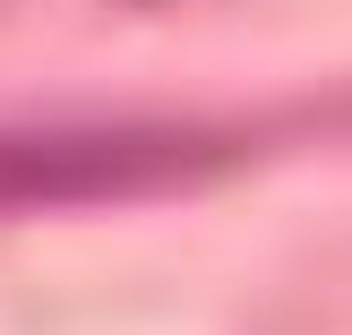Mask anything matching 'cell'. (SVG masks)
<instances>
[{"label": "cell", "instance_id": "obj_1", "mask_svg": "<svg viewBox=\"0 0 352 335\" xmlns=\"http://www.w3.org/2000/svg\"><path fill=\"white\" fill-rule=\"evenodd\" d=\"M223 164L232 138L198 120H43V129H0V206L155 198Z\"/></svg>", "mask_w": 352, "mask_h": 335}]
</instances>
